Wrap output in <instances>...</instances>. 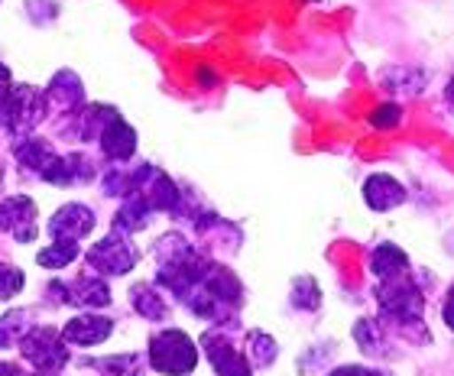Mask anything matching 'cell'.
<instances>
[{
  "label": "cell",
  "mask_w": 454,
  "mask_h": 376,
  "mask_svg": "<svg viewBox=\"0 0 454 376\" xmlns=\"http://www.w3.org/2000/svg\"><path fill=\"white\" fill-rule=\"evenodd\" d=\"M380 305L387 318H403V321H419L422 315V295L416 292V286H409L406 279H383L380 289Z\"/></svg>",
  "instance_id": "cell-7"
},
{
  "label": "cell",
  "mask_w": 454,
  "mask_h": 376,
  "mask_svg": "<svg viewBox=\"0 0 454 376\" xmlns=\"http://www.w3.org/2000/svg\"><path fill=\"white\" fill-rule=\"evenodd\" d=\"M150 217H153V208L140 195H127V201H123L117 217H114V231L117 234H133V231L150 224Z\"/></svg>",
  "instance_id": "cell-16"
},
{
  "label": "cell",
  "mask_w": 454,
  "mask_h": 376,
  "mask_svg": "<svg viewBox=\"0 0 454 376\" xmlns=\"http://www.w3.org/2000/svg\"><path fill=\"white\" fill-rule=\"evenodd\" d=\"M195 364H199V348L192 344V338L185 331H179V328L160 331V334L150 341V367L156 370V373L185 376L195 370Z\"/></svg>",
  "instance_id": "cell-2"
},
{
  "label": "cell",
  "mask_w": 454,
  "mask_h": 376,
  "mask_svg": "<svg viewBox=\"0 0 454 376\" xmlns=\"http://www.w3.org/2000/svg\"><path fill=\"white\" fill-rule=\"evenodd\" d=\"M201 348H205V357L211 360V367L218 370V376H254L250 373V360L218 331H208L201 338Z\"/></svg>",
  "instance_id": "cell-9"
},
{
  "label": "cell",
  "mask_w": 454,
  "mask_h": 376,
  "mask_svg": "<svg viewBox=\"0 0 454 376\" xmlns=\"http://www.w3.org/2000/svg\"><path fill=\"white\" fill-rule=\"evenodd\" d=\"M370 266H373V273L380 276V279H396V276L406 273V254L399 250V247L393 244H380L377 250H373V260H370Z\"/></svg>",
  "instance_id": "cell-17"
},
{
  "label": "cell",
  "mask_w": 454,
  "mask_h": 376,
  "mask_svg": "<svg viewBox=\"0 0 454 376\" xmlns=\"http://www.w3.org/2000/svg\"><path fill=\"white\" fill-rule=\"evenodd\" d=\"M98 370L107 376H143V357L140 354H121L98 364Z\"/></svg>",
  "instance_id": "cell-22"
},
{
  "label": "cell",
  "mask_w": 454,
  "mask_h": 376,
  "mask_svg": "<svg viewBox=\"0 0 454 376\" xmlns=\"http://www.w3.org/2000/svg\"><path fill=\"white\" fill-rule=\"evenodd\" d=\"M250 344H247V354H250V364L254 367H270L276 360V341L263 331H250Z\"/></svg>",
  "instance_id": "cell-21"
},
{
  "label": "cell",
  "mask_w": 454,
  "mask_h": 376,
  "mask_svg": "<svg viewBox=\"0 0 454 376\" xmlns=\"http://www.w3.org/2000/svg\"><path fill=\"white\" fill-rule=\"evenodd\" d=\"M49 302L56 305H85V309H101L111 302V289L101 276H78L75 282H52L49 286Z\"/></svg>",
  "instance_id": "cell-5"
},
{
  "label": "cell",
  "mask_w": 454,
  "mask_h": 376,
  "mask_svg": "<svg viewBox=\"0 0 454 376\" xmlns=\"http://www.w3.org/2000/svg\"><path fill=\"white\" fill-rule=\"evenodd\" d=\"M111 331H114V321L107 315L82 311V315H75L62 328V338H66V344H75V348H98V344H105L111 338Z\"/></svg>",
  "instance_id": "cell-10"
},
{
  "label": "cell",
  "mask_w": 454,
  "mask_h": 376,
  "mask_svg": "<svg viewBox=\"0 0 454 376\" xmlns=\"http://www.w3.org/2000/svg\"><path fill=\"white\" fill-rule=\"evenodd\" d=\"M20 289H23V270L0 260V302H10Z\"/></svg>",
  "instance_id": "cell-23"
},
{
  "label": "cell",
  "mask_w": 454,
  "mask_h": 376,
  "mask_svg": "<svg viewBox=\"0 0 454 376\" xmlns=\"http://www.w3.org/2000/svg\"><path fill=\"white\" fill-rule=\"evenodd\" d=\"M442 318H445V325L454 331V286L451 292H448V299H445V309H442Z\"/></svg>",
  "instance_id": "cell-27"
},
{
  "label": "cell",
  "mask_w": 454,
  "mask_h": 376,
  "mask_svg": "<svg viewBox=\"0 0 454 376\" xmlns=\"http://www.w3.org/2000/svg\"><path fill=\"white\" fill-rule=\"evenodd\" d=\"M78 260V244L75 240H52L46 250L36 254V263L43 270H66Z\"/></svg>",
  "instance_id": "cell-20"
},
{
  "label": "cell",
  "mask_w": 454,
  "mask_h": 376,
  "mask_svg": "<svg viewBox=\"0 0 454 376\" xmlns=\"http://www.w3.org/2000/svg\"><path fill=\"white\" fill-rule=\"evenodd\" d=\"M95 179V166L88 156H62L43 172V182H52V185H75V182Z\"/></svg>",
  "instance_id": "cell-15"
},
{
  "label": "cell",
  "mask_w": 454,
  "mask_h": 376,
  "mask_svg": "<svg viewBox=\"0 0 454 376\" xmlns=\"http://www.w3.org/2000/svg\"><path fill=\"white\" fill-rule=\"evenodd\" d=\"M43 98H46L49 111H72L75 114L78 107H82V101H85V88H82V78H78L75 72L62 68V72L49 82V88L43 91Z\"/></svg>",
  "instance_id": "cell-11"
},
{
  "label": "cell",
  "mask_w": 454,
  "mask_h": 376,
  "mask_svg": "<svg viewBox=\"0 0 454 376\" xmlns=\"http://www.w3.org/2000/svg\"><path fill=\"white\" fill-rule=\"evenodd\" d=\"M318 302H322V292H318L315 279H309V276L295 279V286H293V305L295 309H318Z\"/></svg>",
  "instance_id": "cell-24"
},
{
  "label": "cell",
  "mask_w": 454,
  "mask_h": 376,
  "mask_svg": "<svg viewBox=\"0 0 454 376\" xmlns=\"http://www.w3.org/2000/svg\"><path fill=\"white\" fill-rule=\"evenodd\" d=\"M13 153H17L20 166H23L27 172H33V176H39V179H43V172L59 160L56 150H52L46 140H39V137H20Z\"/></svg>",
  "instance_id": "cell-14"
},
{
  "label": "cell",
  "mask_w": 454,
  "mask_h": 376,
  "mask_svg": "<svg viewBox=\"0 0 454 376\" xmlns=\"http://www.w3.org/2000/svg\"><path fill=\"white\" fill-rule=\"evenodd\" d=\"M130 302H133V309L140 311L143 318H150V321H162L166 318V299H162L160 292L153 289V286H133L130 289Z\"/></svg>",
  "instance_id": "cell-19"
},
{
  "label": "cell",
  "mask_w": 454,
  "mask_h": 376,
  "mask_svg": "<svg viewBox=\"0 0 454 376\" xmlns=\"http://www.w3.org/2000/svg\"><path fill=\"white\" fill-rule=\"evenodd\" d=\"M399 123V107L396 104H383L377 114H373V127H393Z\"/></svg>",
  "instance_id": "cell-25"
},
{
  "label": "cell",
  "mask_w": 454,
  "mask_h": 376,
  "mask_svg": "<svg viewBox=\"0 0 454 376\" xmlns=\"http://www.w3.org/2000/svg\"><path fill=\"white\" fill-rule=\"evenodd\" d=\"M46 98L29 85H10L0 94V127L13 137H29L43 117H46Z\"/></svg>",
  "instance_id": "cell-1"
},
{
  "label": "cell",
  "mask_w": 454,
  "mask_h": 376,
  "mask_svg": "<svg viewBox=\"0 0 454 376\" xmlns=\"http://www.w3.org/2000/svg\"><path fill=\"white\" fill-rule=\"evenodd\" d=\"M95 231V211L88 205H78V201H68L49 217V237L52 240H82Z\"/></svg>",
  "instance_id": "cell-8"
},
{
  "label": "cell",
  "mask_w": 454,
  "mask_h": 376,
  "mask_svg": "<svg viewBox=\"0 0 454 376\" xmlns=\"http://www.w3.org/2000/svg\"><path fill=\"white\" fill-rule=\"evenodd\" d=\"M29 328H33V315L27 309H13L0 318V350L17 348L20 341L27 338Z\"/></svg>",
  "instance_id": "cell-18"
},
{
  "label": "cell",
  "mask_w": 454,
  "mask_h": 376,
  "mask_svg": "<svg viewBox=\"0 0 454 376\" xmlns=\"http://www.w3.org/2000/svg\"><path fill=\"white\" fill-rule=\"evenodd\" d=\"M137 260H140L137 247L127 240V234H117V231L88 250V266L98 276H127L137 266Z\"/></svg>",
  "instance_id": "cell-4"
},
{
  "label": "cell",
  "mask_w": 454,
  "mask_h": 376,
  "mask_svg": "<svg viewBox=\"0 0 454 376\" xmlns=\"http://www.w3.org/2000/svg\"><path fill=\"white\" fill-rule=\"evenodd\" d=\"M10 85H13V82H10V68L4 66V62H0V94L7 91Z\"/></svg>",
  "instance_id": "cell-28"
},
{
  "label": "cell",
  "mask_w": 454,
  "mask_h": 376,
  "mask_svg": "<svg viewBox=\"0 0 454 376\" xmlns=\"http://www.w3.org/2000/svg\"><path fill=\"white\" fill-rule=\"evenodd\" d=\"M364 201H367L373 211H389V208H396L406 201V188L399 185L393 176L387 172H377V176H370L364 182Z\"/></svg>",
  "instance_id": "cell-12"
},
{
  "label": "cell",
  "mask_w": 454,
  "mask_h": 376,
  "mask_svg": "<svg viewBox=\"0 0 454 376\" xmlns=\"http://www.w3.org/2000/svg\"><path fill=\"white\" fill-rule=\"evenodd\" d=\"M20 350L36 373H59L68 364L66 338H62V331L49 328V325H33L27 338L20 341Z\"/></svg>",
  "instance_id": "cell-3"
},
{
  "label": "cell",
  "mask_w": 454,
  "mask_h": 376,
  "mask_svg": "<svg viewBox=\"0 0 454 376\" xmlns=\"http://www.w3.org/2000/svg\"><path fill=\"white\" fill-rule=\"evenodd\" d=\"M332 376H383L380 370H367V367H338Z\"/></svg>",
  "instance_id": "cell-26"
},
{
  "label": "cell",
  "mask_w": 454,
  "mask_h": 376,
  "mask_svg": "<svg viewBox=\"0 0 454 376\" xmlns=\"http://www.w3.org/2000/svg\"><path fill=\"white\" fill-rule=\"evenodd\" d=\"M36 376H59V373H36Z\"/></svg>",
  "instance_id": "cell-30"
},
{
  "label": "cell",
  "mask_w": 454,
  "mask_h": 376,
  "mask_svg": "<svg viewBox=\"0 0 454 376\" xmlns=\"http://www.w3.org/2000/svg\"><path fill=\"white\" fill-rule=\"evenodd\" d=\"M0 376H27L17 364H0Z\"/></svg>",
  "instance_id": "cell-29"
},
{
  "label": "cell",
  "mask_w": 454,
  "mask_h": 376,
  "mask_svg": "<svg viewBox=\"0 0 454 376\" xmlns=\"http://www.w3.org/2000/svg\"><path fill=\"white\" fill-rule=\"evenodd\" d=\"M0 231L17 244L36 240V201L27 195H10L0 201Z\"/></svg>",
  "instance_id": "cell-6"
},
{
  "label": "cell",
  "mask_w": 454,
  "mask_h": 376,
  "mask_svg": "<svg viewBox=\"0 0 454 376\" xmlns=\"http://www.w3.org/2000/svg\"><path fill=\"white\" fill-rule=\"evenodd\" d=\"M101 150H105L107 160H114V162H127L133 153H137V133H133V127L123 121L121 114H117L105 127V133H101Z\"/></svg>",
  "instance_id": "cell-13"
}]
</instances>
